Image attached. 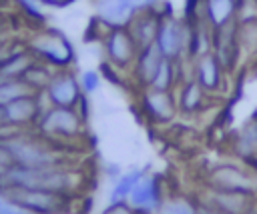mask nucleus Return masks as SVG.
Masks as SVG:
<instances>
[{"mask_svg":"<svg viewBox=\"0 0 257 214\" xmlns=\"http://www.w3.org/2000/svg\"><path fill=\"white\" fill-rule=\"evenodd\" d=\"M131 4L135 6L137 12H143V10L157 8V6H159V0H131Z\"/></svg>","mask_w":257,"mask_h":214,"instance_id":"33","label":"nucleus"},{"mask_svg":"<svg viewBox=\"0 0 257 214\" xmlns=\"http://www.w3.org/2000/svg\"><path fill=\"white\" fill-rule=\"evenodd\" d=\"M26 48L36 60L56 70H66L74 64V48L70 40L56 28H40L30 36Z\"/></svg>","mask_w":257,"mask_h":214,"instance_id":"3","label":"nucleus"},{"mask_svg":"<svg viewBox=\"0 0 257 214\" xmlns=\"http://www.w3.org/2000/svg\"><path fill=\"white\" fill-rule=\"evenodd\" d=\"M213 54L219 58V62L229 74L237 70L239 62L243 60L237 40V20L213 30Z\"/></svg>","mask_w":257,"mask_h":214,"instance_id":"12","label":"nucleus"},{"mask_svg":"<svg viewBox=\"0 0 257 214\" xmlns=\"http://www.w3.org/2000/svg\"><path fill=\"white\" fill-rule=\"evenodd\" d=\"M157 214H197V206L183 196H173V198H165Z\"/></svg>","mask_w":257,"mask_h":214,"instance_id":"25","label":"nucleus"},{"mask_svg":"<svg viewBox=\"0 0 257 214\" xmlns=\"http://www.w3.org/2000/svg\"><path fill=\"white\" fill-rule=\"evenodd\" d=\"M42 6H46V8H56V10H60V8H66V6H70L74 0H38Z\"/></svg>","mask_w":257,"mask_h":214,"instance_id":"34","label":"nucleus"},{"mask_svg":"<svg viewBox=\"0 0 257 214\" xmlns=\"http://www.w3.org/2000/svg\"><path fill=\"white\" fill-rule=\"evenodd\" d=\"M80 88H82V92L86 94V96H90V94H94L98 88H100V82H102V74H100V70H84L82 74H80Z\"/></svg>","mask_w":257,"mask_h":214,"instance_id":"27","label":"nucleus"},{"mask_svg":"<svg viewBox=\"0 0 257 214\" xmlns=\"http://www.w3.org/2000/svg\"><path fill=\"white\" fill-rule=\"evenodd\" d=\"M104 174H106V178H110L112 182H116V180L120 178L122 170H120V166H118V164H106V168H104Z\"/></svg>","mask_w":257,"mask_h":214,"instance_id":"35","label":"nucleus"},{"mask_svg":"<svg viewBox=\"0 0 257 214\" xmlns=\"http://www.w3.org/2000/svg\"><path fill=\"white\" fill-rule=\"evenodd\" d=\"M147 174L145 168H131L126 172L120 174V178L116 182H112V188L108 192V202H120V200H128L131 192L135 190V186L141 182V178Z\"/></svg>","mask_w":257,"mask_h":214,"instance_id":"22","label":"nucleus"},{"mask_svg":"<svg viewBox=\"0 0 257 214\" xmlns=\"http://www.w3.org/2000/svg\"><path fill=\"white\" fill-rule=\"evenodd\" d=\"M255 194H257V180H255Z\"/></svg>","mask_w":257,"mask_h":214,"instance_id":"37","label":"nucleus"},{"mask_svg":"<svg viewBox=\"0 0 257 214\" xmlns=\"http://www.w3.org/2000/svg\"><path fill=\"white\" fill-rule=\"evenodd\" d=\"M0 214H36V212L18 206L16 202H12L10 198H6V196L0 192ZM62 214H74V212H62Z\"/></svg>","mask_w":257,"mask_h":214,"instance_id":"28","label":"nucleus"},{"mask_svg":"<svg viewBox=\"0 0 257 214\" xmlns=\"http://www.w3.org/2000/svg\"><path fill=\"white\" fill-rule=\"evenodd\" d=\"M98 70H100V74H102L104 80H108V82L114 84V86H122V78H120V74H118V72H122V70H118L116 66H112V64L106 62V60L100 64Z\"/></svg>","mask_w":257,"mask_h":214,"instance_id":"29","label":"nucleus"},{"mask_svg":"<svg viewBox=\"0 0 257 214\" xmlns=\"http://www.w3.org/2000/svg\"><path fill=\"white\" fill-rule=\"evenodd\" d=\"M82 184V174L72 166H52V168H26L14 164L6 176L0 180L2 188H38L58 194L76 196Z\"/></svg>","mask_w":257,"mask_h":214,"instance_id":"1","label":"nucleus"},{"mask_svg":"<svg viewBox=\"0 0 257 214\" xmlns=\"http://www.w3.org/2000/svg\"><path fill=\"white\" fill-rule=\"evenodd\" d=\"M100 214H137V210L128 204V200H120V202H108Z\"/></svg>","mask_w":257,"mask_h":214,"instance_id":"30","label":"nucleus"},{"mask_svg":"<svg viewBox=\"0 0 257 214\" xmlns=\"http://www.w3.org/2000/svg\"><path fill=\"white\" fill-rule=\"evenodd\" d=\"M14 166V160H12V154L10 150L0 142V180L6 176V172Z\"/></svg>","mask_w":257,"mask_h":214,"instance_id":"31","label":"nucleus"},{"mask_svg":"<svg viewBox=\"0 0 257 214\" xmlns=\"http://www.w3.org/2000/svg\"><path fill=\"white\" fill-rule=\"evenodd\" d=\"M84 116L78 112V108H62V106H50L46 108L34 130L40 132L44 138L56 142V140H74L84 132Z\"/></svg>","mask_w":257,"mask_h":214,"instance_id":"4","label":"nucleus"},{"mask_svg":"<svg viewBox=\"0 0 257 214\" xmlns=\"http://www.w3.org/2000/svg\"><path fill=\"white\" fill-rule=\"evenodd\" d=\"M189 38H191V24L185 18L173 16L171 6L165 4L163 20H161L159 34L155 40V44L159 46L163 56L171 58V60H187Z\"/></svg>","mask_w":257,"mask_h":214,"instance_id":"6","label":"nucleus"},{"mask_svg":"<svg viewBox=\"0 0 257 214\" xmlns=\"http://www.w3.org/2000/svg\"><path fill=\"white\" fill-rule=\"evenodd\" d=\"M6 198L16 202L18 206L32 210L36 214H62L72 212L74 198L68 194H58L50 190H38V188H2L0 190Z\"/></svg>","mask_w":257,"mask_h":214,"instance_id":"5","label":"nucleus"},{"mask_svg":"<svg viewBox=\"0 0 257 214\" xmlns=\"http://www.w3.org/2000/svg\"><path fill=\"white\" fill-rule=\"evenodd\" d=\"M249 164H235V162H223L209 170L207 174V188L215 190H227V192H247L253 194L255 180L249 172Z\"/></svg>","mask_w":257,"mask_h":214,"instance_id":"7","label":"nucleus"},{"mask_svg":"<svg viewBox=\"0 0 257 214\" xmlns=\"http://www.w3.org/2000/svg\"><path fill=\"white\" fill-rule=\"evenodd\" d=\"M175 94H177L179 114H183V116H197V114H201V112L207 108L209 100L213 98V96H209V94L203 90V86H201L195 78L183 80V82L177 86Z\"/></svg>","mask_w":257,"mask_h":214,"instance_id":"16","label":"nucleus"},{"mask_svg":"<svg viewBox=\"0 0 257 214\" xmlns=\"http://www.w3.org/2000/svg\"><path fill=\"white\" fill-rule=\"evenodd\" d=\"M6 124V118H4V106H0V126Z\"/></svg>","mask_w":257,"mask_h":214,"instance_id":"36","label":"nucleus"},{"mask_svg":"<svg viewBox=\"0 0 257 214\" xmlns=\"http://www.w3.org/2000/svg\"><path fill=\"white\" fill-rule=\"evenodd\" d=\"M195 206H197V214H225L223 210L215 208V206L209 204L207 200H203V202H199V204H195Z\"/></svg>","mask_w":257,"mask_h":214,"instance_id":"32","label":"nucleus"},{"mask_svg":"<svg viewBox=\"0 0 257 214\" xmlns=\"http://www.w3.org/2000/svg\"><path fill=\"white\" fill-rule=\"evenodd\" d=\"M28 128L20 132L18 136L2 142L10 154L14 164L26 166V168H52V166H70L66 160V154L56 148V144L48 138H44L40 132L32 134Z\"/></svg>","mask_w":257,"mask_h":214,"instance_id":"2","label":"nucleus"},{"mask_svg":"<svg viewBox=\"0 0 257 214\" xmlns=\"http://www.w3.org/2000/svg\"><path fill=\"white\" fill-rule=\"evenodd\" d=\"M207 202L213 204L215 208L223 210L225 214H243L251 202V194L207 188Z\"/></svg>","mask_w":257,"mask_h":214,"instance_id":"19","label":"nucleus"},{"mask_svg":"<svg viewBox=\"0 0 257 214\" xmlns=\"http://www.w3.org/2000/svg\"><path fill=\"white\" fill-rule=\"evenodd\" d=\"M137 214H139V212H137Z\"/></svg>","mask_w":257,"mask_h":214,"instance_id":"39","label":"nucleus"},{"mask_svg":"<svg viewBox=\"0 0 257 214\" xmlns=\"http://www.w3.org/2000/svg\"><path fill=\"white\" fill-rule=\"evenodd\" d=\"M205 16L209 26L221 28L237 20V0H205Z\"/></svg>","mask_w":257,"mask_h":214,"instance_id":"20","label":"nucleus"},{"mask_svg":"<svg viewBox=\"0 0 257 214\" xmlns=\"http://www.w3.org/2000/svg\"><path fill=\"white\" fill-rule=\"evenodd\" d=\"M253 168H255V170H257V160H255V164H253Z\"/></svg>","mask_w":257,"mask_h":214,"instance_id":"38","label":"nucleus"},{"mask_svg":"<svg viewBox=\"0 0 257 214\" xmlns=\"http://www.w3.org/2000/svg\"><path fill=\"white\" fill-rule=\"evenodd\" d=\"M183 82L181 78V66H179V60H171V58H165L151 82L149 88H155V90H171L175 92L177 86Z\"/></svg>","mask_w":257,"mask_h":214,"instance_id":"21","label":"nucleus"},{"mask_svg":"<svg viewBox=\"0 0 257 214\" xmlns=\"http://www.w3.org/2000/svg\"><path fill=\"white\" fill-rule=\"evenodd\" d=\"M163 60H165V56H163V52L159 50L157 44H151V46L139 50V56H137V60L131 68V76H133L135 84L139 86V90H145V88L151 86V82H153V78H155Z\"/></svg>","mask_w":257,"mask_h":214,"instance_id":"17","label":"nucleus"},{"mask_svg":"<svg viewBox=\"0 0 257 214\" xmlns=\"http://www.w3.org/2000/svg\"><path fill=\"white\" fill-rule=\"evenodd\" d=\"M139 108L143 116L155 126H167L179 116L177 94L171 90H155V88L141 90Z\"/></svg>","mask_w":257,"mask_h":214,"instance_id":"8","label":"nucleus"},{"mask_svg":"<svg viewBox=\"0 0 257 214\" xmlns=\"http://www.w3.org/2000/svg\"><path fill=\"white\" fill-rule=\"evenodd\" d=\"M161 20H163V10L159 8H151V10H143L139 12L133 22L126 26L139 46L141 48H147L151 44H155L157 40V34H159V26H161Z\"/></svg>","mask_w":257,"mask_h":214,"instance_id":"18","label":"nucleus"},{"mask_svg":"<svg viewBox=\"0 0 257 214\" xmlns=\"http://www.w3.org/2000/svg\"><path fill=\"white\" fill-rule=\"evenodd\" d=\"M14 2H16V6L20 8V12H22L26 18H30L32 22L44 26L46 14L42 12V4H40L38 0H14Z\"/></svg>","mask_w":257,"mask_h":214,"instance_id":"26","label":"nucleus"},{"mask_svg":"<svg viewBox=\"0 0 257 214\" xmlns=\"http://www.w3.org/2000/svg\"><path fill=\"white\" fill-rule=\"evenodd\" d=\"M54 72H56V68L44 64V62H40V60H34L32 66L22 74V80H24L34 92H44L46 86L50 84Z\"/></svg>","mask_w":257,"mask_h":214,"instance_id":"23","label":"nucleus"},{"mask_svg":"<svg viewBox=\"0 0 257 214\" xmlns=\"http://www.w3.org/2000/svg\"><path fill=\"white\" fill-rule=\"evenodd\" d=\"M50 106H62V108H76L80 98L84 96L80 88V80L76 74L66 68V70H56L50 84L44 90Z\"/></svg>","mask_w":257,"mask_h":214,"instance_id":"10","label":"nucleus"},{"mask_svg":"<svg viewBox=\"0 0 257 214\" xmlns=\"http://www.w3.org/2000/svg\"><path fill=\"white\" fill-rule=\"evenodd\" d=\"M227 76L229 72L223 68L213 52L193 60V78L203 86L209 96H217L227 88Z\"/></svg>","mask_w":257,"mask_h":214,"instance_id":"13","label":"nucleus"},{"mask_svg":"<svg viewBox=\"0 0 257 214\" xmlns=\"http://www.w3.org/2000/svg\"><path fill=\"white\" fill-rule=\"evenodd\" d=\"M231 152H233V158H237L253 168V164L257 160V110L233 134Z\"/></svg>","mask_w":257,"mask_h":214,"instance_id":"14","label":"nucleus"},{"mask_svg":"<svg viewBox=\"0 0 257 214\" xmlns=\"http://www.w3.org/2000/svg\"><path fill=\"white\" fill-rule=\"evenodd\" d=\"M102 50H104L106 62H110L118 70L133 68V64L139 56V46L126 26L106 30L102 36Z\"/></svg>","mask_w":257,"mask_h":214,"instance_id":"9","label":"nucleus"},{"mask_svg":"<svg viewBox=\"0 0 257 214\" xmlns=\"http://www.w3.org/2000/svg\"><path fill=\"white\" fill-rule=\"evenodd\" d=\"M163 202H165L163 180L155 172H147L128 196V204L139 214H157V210L163 206Z\"/></svg>","mask_w":257,"mask_h":214,"instance_id":"11","label":"nucleus"},{"mask_svg":"<svg viewBox=\"0 0 257 214\" xmlns=\"http://www.w3.org/2000/svg\"><path fill=\"white\" fill-rule=\"evenodd\" d=\"M94 14L104 28H120L128 26L139 12L131 0H94Z\"/></svg>","mask_w":257,"mask_h":214,"instance_id":"15","label":"nucleus"},{"mask_svg":"<svg viewBox=\"0 0 257 214\" xmlns=\"http://www.w3.org/2000/svg\"><path fill=\"white\" fill-rule=\"evenodd\" d=\"M237 40H239V48H241L243 58L257 56V18L237 22Z\"/></svg>","mask_w":257,"mask_h":214,"instance_id":"24","label":"nucleus"}]
</instances>
